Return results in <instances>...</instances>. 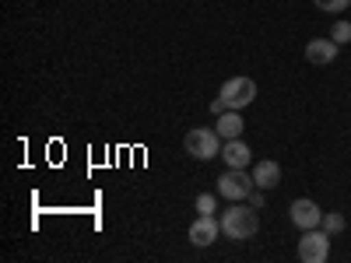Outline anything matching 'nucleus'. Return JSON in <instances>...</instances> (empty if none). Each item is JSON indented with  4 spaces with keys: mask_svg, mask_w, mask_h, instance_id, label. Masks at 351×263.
<instances>
[{
    "mask_svg": "<svg viewBox=\"0 0 351 263\" xmlns=\"http://www.w3.org/2000/svg\"><path fill=\"white\" fill-rule=\"evenodd\" d=\"M250 172H253L256 190H278V186H281V165H278L274 158H260Z\"/></svg>",
    "mask_w": 351,
    "mask_h": 263,
    "instance_id": "10",
    "label": "nucleus"
},
{
    "mask_svg": "<svg viewBox=\"0 0 351 263\" xmlns=\"http://www.w3.org/2000/svg\"><path fill=\"white\" fill-rule=\"evenodd\" d=\"M288 218H291V225H295L299 231H309V228H319V221H324V211H319L316 200L299 197V200H291Z\"/></svg>",
    "mask_w": 351,
    "mask_h": 263,
    "instance_id": "6",
    "label": "nucleus"
},
{
    "mask_svg": "<svg viewBox=\"0 0 351 263\" xmlns=\"http://www.w3.org/2000/svg\"><path fill=\"white\" fill-rule=\"evenodd\" d=\"M337 53H341V46L327 36V39H309L306 42V60L313 64V67H330L334 60H337Z\"/></svg>",
    "mask_w": 351,
    "mask_h": 263,
    "instance_id": "8",
    "label": "nucleus"
},
{
    "mask_svg": "<svg viewBox=\"0 0 351 263\" xmlns=\"http://www.w3.org/2000/svg\"><path fill=\"white\" fill-rule=\"evenodd\" d=\"M327 256H330V231H324V228L302 231V239H299V260L302 263H327Z\"/></svg>",
    "mask_w": 351,
    "mask_h": 263,
    "instance_id": "5",
    "label": "nucleus"
},
{
    "mask_svg": "<svg viewBox=\"0 0 351 263\" xmlns=\"http://www.w3.org/2000/svg\"><path fill=\"white\" fill-rule=\"evenodd\" d=\"M344 214H337V211H330V214H324V221H319V228H324V231H330V236H341V231H344Z\"/></svg>",
    "mask_w": 351,
    "mask_h": 263,
    "instance_id": "12",
    "label": "nucleus"
},
{
    "mask_svg": "<svg viewBox=\"0 0 351 263\" xmlns=\"http://www.w3.org/2000/svg\"><path fill=\"white\" fill-rule=\"evenodd\" d=\"M330 39H334L337 46H348V42H351V21H344V18H341V21L330 28Z\"/></svg>",
    "mask_w": 351,
    "mask_h": 263,
    "instance_id": "14",
    "label": "nucleus"
},
{
    "mask_svg": "<svg viewBox=\"0 0 351 263\" xmlns=\"http://www.w3.org/2000/svg\"><path fill=\"white\" fill-rule=\"evenodd\" d=\"M218 236H221V221H215V214H197V221L190 225V246L197 249H208Z\"/></svg>",
    "mask_w": 351,
    "mask_h": 263,
    "instance_id": "7",
    "label": "nucleus"
},
{
    "mask_svg": "<svg viewBox=\"0 0 351 263\" xmlns=\"http://www.w3.org/2000/svg\"><path fill=\"white\" fill-rule=\"evenodd\" d=\"M246 203H253V208L260 211V208H267V197H263V190H253V193L246 197Z\"/></svg>",
    "mask_w": 351,
    "mask_h": 263,
    "instance_id": "16",
    "label": "nucleus"
},
{
    "mask_svg": "<svg viewBox=\"0 0 351 263\" xmlns=\"http://www.w3.org/2000/svg\"><path fill=\"white\" fill-rule=\"evenodd\" d=\"M256 231H260V214H256L253 203H250V208H228L221 214V236L225 239L243 242V239H253Z\"/></svg>",
    "mask_w": 351,
    "mask_h": 263,
    "instance_id": "2",
    "label": "nucleus"
},
{
    "mask_svg": "<svg viewBox=\"0 0 351 263\" xmlns=\"http://www.w3.org/2000/svg\"><path fill=\"white\" fill-rule=\"evenodd\" d=\"M253 190H256L253 172H246V168H228L225 175H218V197H225L232 203H243Z\"/></svg>",
    "mask_w": 351,
    "mask_h": 263,
    "instance_id": "4",
    "label": "nucleus"
},
{
    "mask_svg": "<svg viewBox=\"0 0 351 263\" xmlns=\"http://www.w3.org/2000/svg\"><path fill=\"white\" fill-rule=\"evenodd\" d=\"M313 4H316V11H324V14H341V11H348L351 0H313Z\"/></svg>",
    "mask_w": 351,
    "mask_h": 263,
    "instance_id": "15",
    "label": "nucleus"
},
{
    "mask_svg": "<svg viewBox=\"0 0 351 263\" xmlns=\"http://www.w3.org/2000/svg\"><path fill=\"white\" fill-rule=\"evenodd\" d=\"M221 162H225L228 168H246V165L253 162L250 144H246L243 137H232V140H225V144H221Z\"/></svg>",
    "mask_w": 351,
    "mask_h": 263,
    "instance_id": "9",
    "label": "nucleus"
},
{
    "mask_svg": "<svg viewBox=\"0 0 351 263\" xmlns=\"http://www.w3.org/2000/svg\"><path fill=\"white\" fill-rule=\"evenodd\" d=\"M215 130L221 134V140H232V137H243L246 123H243V116H239V109H225V112L218 116V127H215Z\"/></svg>",
    "mask_w": 351,
    "mask_h": 263,
    "instance_id": "11",
    "label": "nucleus"
},
{
    "mask_svg": "<svg viewBox=\"0 0 351 263\" xmlns=\"http://www.w3.org/2000/svg\"><path fill=\"white\" fill-rule=\"evenodd\" d=\"M253 99H256V81L253 77H228L225 84H221V92H218V99L211 102V112L215 116H221L225 109H246V105H253Z\"/></svg>",
    "mask_w": 351,
    "mask_h": 263,
    "instance_id": "1",
    "label": "nucleus"
},
{
    "mask_svg": "<svg viewBox=\"0 0 351 263\" xmlns=\"http://www.w3.org/2000/svg\"><path fill=\"white\" fill-rule=\"evenodd\" d=\"M183 148L197 162H211V158L221 155V134L218 130H208V127H197V130H190L183 137Z\"/></svg>",
    "mask_w": 351,
    "mask_h": 263,
    "instance_id": "3",
    "label": "nucleus"
},
{
    "mask_svg": "<svg viewBox=\"0 0 351 263\" xmlns=\"http://www.w3.org/2000/svg\"><path fill=\"white\" fill-rule=\"evenodd\" d=\"M193 208H197V214H215V211H218V197H215V193H200V197L193 200Z\"/></svg>",
    "mask_w": 351,
    "mask_h": 263,
    "instance_id": "13",
    "label": "nucleus"
}]
</instances>
